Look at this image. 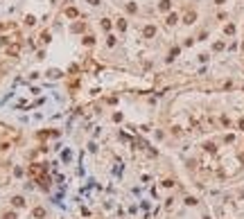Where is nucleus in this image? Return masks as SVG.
Masks as SVG:
<instances>
[{
  "label": "nucleus",
  "mask_w": 244,
  "mask_h": 219,
  "mask_svg": "<svg viewBox=\"0 0 244 219\" xmlns=\"http://www.w3.org/2000/svg\"><path fill=\"white\" fill-rule=\"evenodd\" d=\"M160 9H163V11L170 9V0H163V2H160Z\"/></svg>",
  "instance_id": "1"
},
{
  "label": "nucleus",
  "mask_w": 244,
  "mask_h": 219,
  "mask_svg": "<svg viewBox=\"0 0 244 219\" xmlns=\"http://www.w3.org/2000/svg\"><path fill=\"white\" fill-rule=\"evenodd\" d=\"M242 48H244V45H242Z\"/></svg>",
  "instance_id": "3"
},
{
  "label": "nucleus",
  "mask_w": 244,
  "mask_h": 219,
  "mask_svg": "<svg viewBox=\"0 0 244 219\" xmlns=\"http://www.w3.org/2000/svg\"><path fill=\"white\" fill-rule=\"evenodd\" d=\"M154 32H156L154 27H147V29H145V36H154Z\"/></svg>",
  "instance_id": "2"
}]
</instances>
